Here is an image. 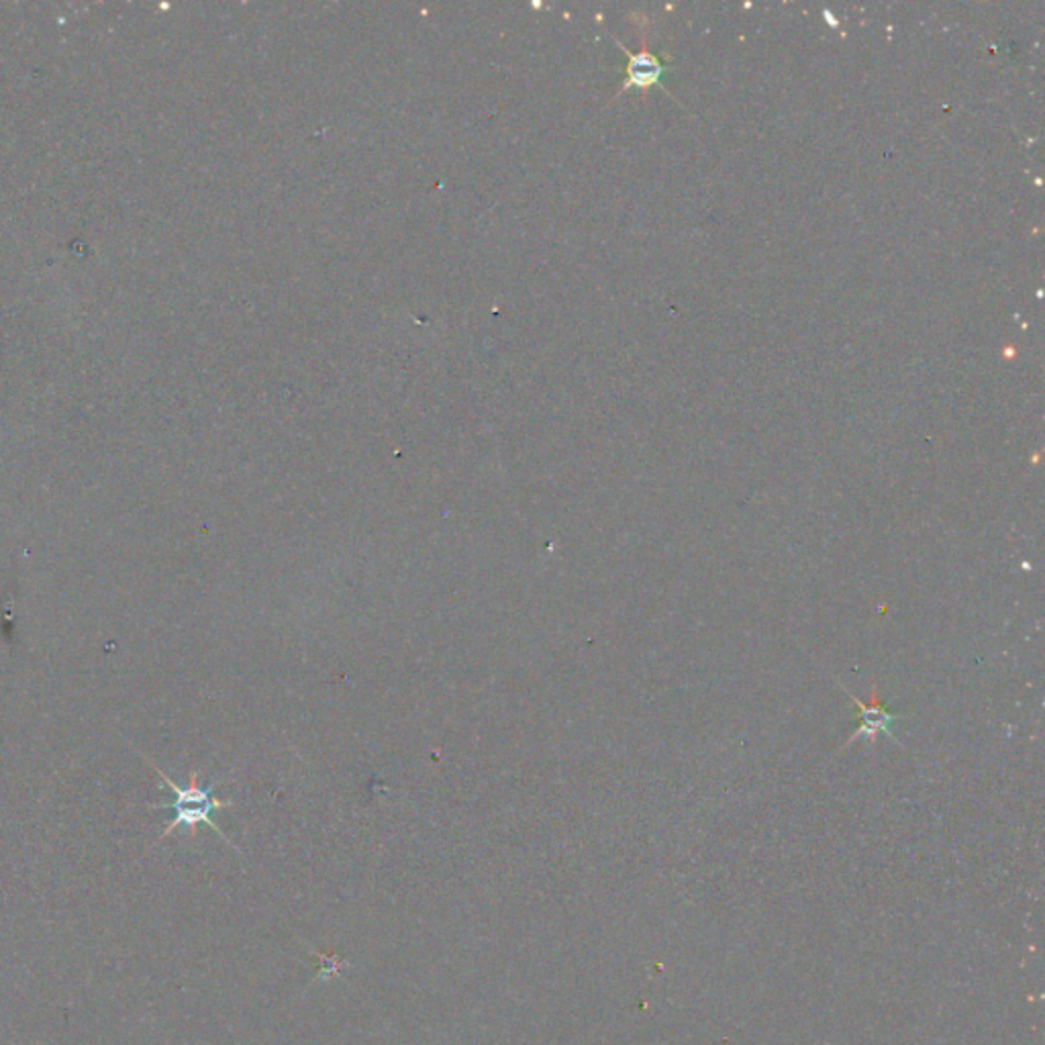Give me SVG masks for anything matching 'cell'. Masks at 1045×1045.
<instances>
[{
  "label": "cell",
  "mask_w": 1045,
  "mask_h": 1045,
  "mask_svg": "<svg viewBox=\"0 0 1045 1045\" xmlns=\"http://www.w3.org/2000/svg\"><path fill=\"white\" fill-rule=\"evenodd\" d=\"M143 759H146V762L152 766L153 770H155V774L160 776V780H162V782H166L167 787H170V790L174 792V803L153 804V809H164V806H166V809H172V811H174V818L170 821L166 832L160 835L158 844H160L164 837H167V835L172 834L174 829H178V827H186V829L190 832V835H195L197 834L198 825H202V823H205V825H209V827H212L217 834L221 835V837H223V841H228L231 848L237 849L235 846H233V844H231V841H229L228 837L223 835V832H221V829L214 825V821H212L211 817L214 811L233 806V801H219V799H214V797H212V788H214L217 782H212V785H209V787L202 788L200 785H198V774L193 773L190 774V780H188V787H178V785H176V782H174V780H172L167 774L162 773V770H160V768L153 764L152 759L148 758V756H143Z\"/></svg>",
  "instance_id": "6da1fadb"
},
{
  "label": "cell",
  "mask_w": 1045,
  "mask_h": 1045,
  "mask_svg": "<svg viewBox=\"0 0 1045 1045\" xmlns=\"http://www.w3.org/2000/svg\"><path fill=\"white\" fill-rule=\"evenodd\" d=\"M846 693H848V697L851 698V700L858 705V709H860V728L856 729V733L849 738L848 742L844 743V747H849L851 743L856 742V740H860V738H868L870 742H874L879 733L889 735V738H893L894 740L893 723L896 719H901V717L884 707V703L880 700L876 682H872V690H870L872 700H870V705H866L863 700H860L856 695H851L849 690H846Z\"/></svg>",
  "instance_id": "7a4b0ae2"
},
{
  "label": "cell",
  "mask_w": 1045,
  "mask_h": 1045,
  "mask_svg": "<svg viewBox=\"0 0 1045 1045\" xmlns=\"http://www.w3.org/2000/svg\"><path fill=\"white\" fill-rule=\"evenodd\" d=\"M622 49H625V47H622ZM625 54L629 56V66H627V80H625L622 91H627L631 86L646 91L653 84H660V80L666 72L664 61L660 60L658 56H653L652 51H648L646 47H641L637 54H629L625 49Z\"/></svg>",
  "instance_id": "3957f363"
}]
</instances>
